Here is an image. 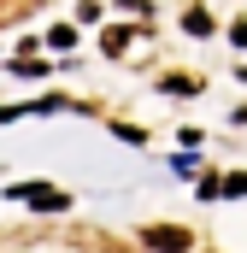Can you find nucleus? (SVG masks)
Listing matches in <instances>:
<instances>
[{"label":"nucleus","instance_id":"1","mask_svg":"<svg viewBox=\"0 0 247 253\" xmlns=\"http://www.w3.org/2000/svg\"><path fill=\"white\" fill-rule=\"evenodd\" d=\"M147 248H159V253H188V248H194V236H188L183 224H153V230H147Z\"/></svg>","mask_w":247,"mask_h":253},{"label":"nucleus","instance_id":"2","mask_svg":"<svg viewBox=\"0 0 247 253\" xmlns=\"http://www.w3.org/2000/svg\"><path fill=\"white\" fill-rule=\"evenodd\" d=\"M141 42H147V30H106V53H112V59L141 53Z\"/></svg>","mask_w":247,"mask_h":253},{"label":"nucleus","instance_id":"3","mask_svg":"<svg viewBox=\"0 0 247 253\" xmlns=\"http://www.w3.org/2000/svg\"><path fill=\"white\" fill-rule=\"evenodd\" d=\"M18 200H30V206H47V212H59V206H65V194H59V189H18Z\"/></svg>","mask_w":247,"mask_h":253},{"label":"nucleus","instance_id":"4","mask_svg":"<svg viewBox=\"0 0 247 253\" xmlns=\"http://www.w3.org/2000/svg\"><path fill=\"white\" fill-rule=\"evenodd\" d=\"M165 88H171V94H200V83L183 77V71H177V77H165Z\"/></svg>","mask_w":247,"mask_h":253},{"label":"nucleus","instance_id":"5","mask_svg":"<svg viewBox=\"0 0 247 253\" xmlns=\"http://www.w3.org/2000/svg\"><path fill=\"white\" fill-rule=\"evenodd\" d=\"M183 24H188V30H194V36H206V30H212V18H206V12H200V6H194V12H188Z\"/></svg>","mask_w":247,"mask_h":253}]
</instances>
